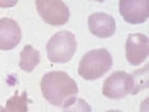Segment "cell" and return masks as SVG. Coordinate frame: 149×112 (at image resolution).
<instances>
[{
    "label": "cell",
    "mask_w": 149,
    "mask_h": 112,
    "mask_svg": "<svg viewBox=\"0 0 149 112\" xmlns=\"http://www.w3.org/2000/svg\"><path fill=\"white\" fill-rule=\"evenodd\" d=\"M41 91L47 102L55 106L63 108L77 98V83L63 71H52L42 78Z\"/></svg>",
    "instance_id": "6da1fadb"
},
{
    "label": "cell",
    "mask_w": 149,
    "mask_h": 112,
    "mask_svg": "<svg viewBox=\"0 0 149 112\" xmlns=\"http://www.w3.org/2000/svg\"><path fill=\"white\" fill-rule=\"evenodd\" d=\"M113 64V57L106 49L91 50L83 56L78 73L85 80H95L108 72Z\"/></svg>",
    "instance_id": "7a4b0ae2"
},
{
    "label": "cell",
    "mask_w": 149,
    "mask_h": 112,
    "mask_svg": "<svg viewBox=\"0 0 149 112\" xmlns=\"http://www.w3.org/2000/svg\"><path fill=\"white\" fill-rule=\"evenodd\" d=\"M77 49L74 35L67 30L57 32L46 45L47 57L51 62L65 64L72 59Z\"/></svg>",
    "instance_id": "3957f363"
},
{
    "label": "cell",
    "mask_w": 149,
    "mask_h": 112,
    "mask_svg": "<svg viewBox=\"0 0 149 112\" xmlns=\"http://www.w3.org/2000/svg\"><path fill=\"white\" fill-rule=\"evenodd\" d=\"M36 4L39 15L47 24L60 26L68 22L70 13L62 0H36Z\"/></svg>",
    "instance_id": "277c9868"
},
{
    "label": "cell",
    "mask_w": 149,
    "mask_h": 112,
    "mask_svg": "<svg viewBox=\"0 0 149 112\" xmlns=\"http://www.w3.org/2000/svg\"><path fill=\"white\" fill-rule=\"evenodd\" d=\"M130 74L124 71H116L106 79L102 87V94L110 99H124L131 92Z\"/></svg>",
    "instance_id": "5b68a950"
},
{
    "label": "cell",
    "mask_w": 149,
    "mask_h": 112,
    "mask_svg": "<svg viewBox=\"0 0 149 112\" xmlns=\"http://www.w3.org/2000/svg\"><path fill=\"white\" fill-rule=\"evenodd\" d=\"M119 13L127 22L140 24L149 16V0H119Z\"/></svg>",
    "instance_id": "8992f818"
},
{
    "label": "cell",
    "mask_w": 149,
    "mask_h": 112,
    "mask_svg": "<svg viewBox=\"0 0 149 112\" xmlns=\"http://www.w3.org/2000/svg\"><path fill=\"white\" fill-rule=\"evenodd\" d=\"M125 52L130 65H141L148 55L149 41L146 35L141 33L130 34L125 43Z\"/></svg>",
    "instance_id": "52a82bcc"
},
{
    "label": "cell",
    "mask_w": 149,
    "mask_h": 112,
    "mask_svg": "<svg viewBox=\"0 0 149 112\" xmlns=\"http://www.w3.org/2000/svg\"><path fill=\"white\" fill-rule=\"evenodd\" d=\"M22 32L17 22L11 18L0 19V50H12L20 43Z\"/></svg>",
    "instance_id": "ba28073f"
},
{
    "label": "cell",
    "mask_w": 149,
    "mask_h": 112,
    "mask_svg": "<svg viewBox=\"0 0 149 112\" xmlns=\"http://www.w3.org/2000/svg\"><path fill=\"white\" fill-rule=\"evenodd\" d=\"M88 24L91 33L100 38L113 36L116 29L114 18L104 13L92 14L88 18Z\"/></svg>",
    "instance_id": "9c48e42d"
},
{
    "label": "cell",
    "mask_w": 149,
    "mask_h": 112,
    "mask_svg": "<svg viewBox=\"0 0 149 112\" xmlns=\"http://www.w3.org/2000/svg\"><path fill=\"white\" fill-rule=\"evenodd\" d=\"M19 67L22 71L31 72L40 62V55L37 50L30 44L26 45L20 53Z\"/></svg>",
    "instance_id": "30bf717a"
},
{
    "label": "cell",
    "mask_w": 149,
    "mask_h": 112,
    "mask_svg": "<svg viewBox=\"0 0 149 112\" xmlns=\"http://www.w3.org/2000/svg\"><path fill=\"white\" fill-rule=\"evenodd\" d=\"M30 100L27 97L26 91H24L21 94H19V91L16 90L15 95L6 101L5 112H27L28 103Z\"/></svg>",
    "instance_id": "8fae6325"
},
{
    "label": "cell",
    "mask_w": 149,
    "mask_h": 112,
    "mask_svg": "<svg viewBox=\"0 0 149 112\" xmlns=\"http://www.w3.org/2000/svg\"><path fill=\"white\" fill-rule=\"evenodd\" d=\"M132 79V90L130 94L137 95L148 87V66L137 70L130 74Z\"/></svg>",
    "instance_id": "7c38bea8"
},
{
    "label": "cell",
    "mask_w": 149,
    "mask_h": 112,
    "mask_svg": "<svg viewBox=\"0 0 149 112\" xmlns=\"http://www.w3.org/2000/svg\"><path fill=\"white\" fill-rule=\"evenodd\" d=\"M62 112H91L90 105L82 99L76 98L70 104L64 106Z\"/></svg>",
    "instance_id": "4fadbf2b"
},
{
    "label": "cell",
    "mask_w": 149,
    "mask_h": 112,
    "mask_svg": "<svg viewBox=\"0 0 149 112\" xmlns=\"http://www.w3.org/2000/svg\"><path fill=\"white\" fill-rule=\"evenodd\" d=\"M19 0H0V8H8L14 7Z\"/></svg>",
    "instance_id": "5bb4252c"
},
{
    "label": "cell",
    "mask_w": 149,
    "mask_h": 112,
    "mask_svg": "<svg viewBox=\"0 0 149 112\" xmlns=\"http://www.w3.org/2000/svg\"><path fill=\"white\" fill-rule=\"evenodd\" d=\"M106 112H123L122 111H120V110H109V111H107Z\"/></svg>",
    "instance_id": "9a60e30c"
},
{
    "label": "cell",
    "mask_w": 149,
    "mask_h": 112,
    "mask_svg": "<svg viewBox=\"0 0 149 112\" xmlns=\"http://www.w3.org/2000/svg\"><path fill=\"white\" fill-rule=\"evenodd\" d=\"M0 112H5L4 111V108L1 105H0Z\"/></svg>",
    "instance_id": "2e32d148"
},
{
    "label": "cell",
    "mask_w": 149,
    "mask_h": 112,
    "mask_svg": "<svg viewBox=\"0 0 149 112\" xmlns=\"http://www.w3.org/2000/svg\"><path fill=\"white\" fill-rule=\"evenodd\" d=\"M96 1H100V2H102V1H104V0H96Z\"/></svg>",
    "instance_id": "e0dca14e"
}]
</instances>
